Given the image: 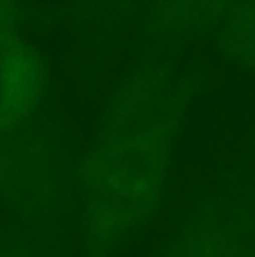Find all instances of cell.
Wrapping results in <instances>:
<instances>
[{
  "label": "cell",
  "instance_id": "1",
  "mask_svg": "<svg viewBox=\"0 0 255 257\" xmlns=\"http://www.w3.org/2000/svg\"><path fill=\"white\" fill-rule=\"evenodd\" d=\"M188 93L161 66L136 70L108 99L75 174L84 257H115L165 201Z\"/></svg>",
  "mask_w": 255,
  "mask_h": 257
},
{
  "label": "cell",
  "instance_id": "4",
  "mask_svg": "<svg viewBox=\"0 0 255 257\" xmlns=\"http://www.w3.org/2000/svg\"><path fill=\"white\" fill-rule=\"evenodd\" d=\"M45 90L48 68L39 50L18 30L0 34V138L30 124Z\"/></svg>",
  "mask_w": 255,
  "mask_h": 257
},
{
  "label": "cell",
  "instance_id": "8",
  "mask_svg": "<svg viewBox=\"0 0 255 257\" xmlns=\"http://www.w3.org/2000/svg\"><path fill=\"white\" fill-rule=\"evenodd\" d=\"M21 12H18L16 0H0V34L18 30Z\"/></svg>",
  "mask_w": 255,
  "mask_h": 257
},
{
  "label": "cell",
  "instance_id": "5",
  "mask_svg": "<svg viewBox=\"0 0 255 257\" xmlns=\"http://www.w3.org/2000/svg\"><path fill=\"white\" fill-rule=\"evenodd\" d=\"M233 0H156V27L167 39H192L219 25Z\"/></svg>",
  "mask_w": 255,
  "mask_h": 257
},
{
  "label": "cell",
  "instance_id": "6",
  "mask_svg": "<svg viewBox=\"0 0 255 257\" xmlns=\"http://www.w3.org/2000/svg\"><path fill=\"white\" fill-rule=\"evenodd\" d=\"M217 27L221 54L239 70L255 75V0H233Z\"/></svg>",
  "mask_w": 255,
  "mask_h": 257
},
{
  "label": "cell",
  "instance_id": "2",
  "mask_svg": "<svg viewBox=\"0 0 255 257\" xmlns=\"http://www.w3.org/2000/svg\"><path fill=\"white\" fill-rule=\"evenodd\" d=\"M68 194L66 160L48 133L23 126L0 138V203L14 221L57 228Z\"/></svg>",
  "mask_w": 255,
  "mask_h": 257
},
{
  "label": "cell",
  "instance_id": "7",
  "mask_svg": "<svg viewBox=\"0 0 255 257\" xmlns=\"http://www.w3.org/2000/svg\"><path fill=\"white\" fill-rule=\"evenodd\" d=\"M0 257H59L57 228L14 221L0 232Z\"/></svg>",
  "mask_w": 255,
  "mask_h": 257
},
{
  "label": "cell",
  "instance_id": "9",
  "mask_svg": "<svg viewBox=\"0 0 255 257\" xmlns=\"http://www.w3.org/2000/svg\"><path fill=\"white\" fill-rule=\"evenodd\" d=\"M253 156H255V145H253Z\"/></svg>",
  "mask_w": 255,
  "mask_h": 257
},
{
  "label": "cell",
  "instance_id": "3",
  "mask_svg": "<svg viewBox=\"0 0 255 257\" xmlns=\"http://www.w3.org/2000/svg\"><path fill=\"white\" fill-rule=\"evenodd\" d=\"M156 257H255V199L230 194L203 203Z\"/></svg>",
  "mask_w": 255,
  "mask_h": 257
}]
</instances>
